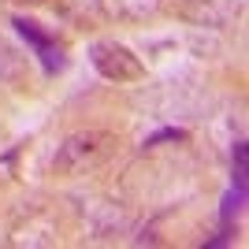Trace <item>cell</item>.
I'll use <instances>...</instances> for the list:
<instances>
[{
	"label": "cell",
	"mask_w": 249,
	"mask_h": 249,
	"mask_svg": "<svg viewBox=\"0 0 249 249\" xmlns=\"http://www.w3.org/2000/svg\"><path fill=\"white\" fill-rule=\"evenodd\" d=\"M108 149H112V138L108 134L86 130V134H74V138L63 142L60 153H56V160H52V167H56L60 175H78V171H86V167L101 164L104 156H108Z\"/></svg>",
	"instance_id": "6da1fadb"
},
{
	"label": "cell",
	"mask_w": 249,
	"mask_h": 249,
	"mask_svg": "<svg viewBox=\"0 0 249 249\" xmlns=\"http://www.w3.org/2000/svg\"><path fill=\"white\" fill-rule=\"evenodd\" d=\"M89 60L93 67L108 78V82H142L145 78V67L126 45H115V41H97L89 49Z\"/></svg>",
	"instance_id": "7a4b0ae2"
},
{
	"label": "cell",
	"mask_w": 249,
	"mask_h": 249,
	"mask_svg": "<svg viewBox=\"0 0 249 249\" xmlns=\"http://www.w3.org/2000/svg\"><path fill=\"white\" fill-rule=\"evenodd\" d=\"M15 30H19L22 37L34 45L37 60H41V67H45L49 74H56V71L63 67V45L56 41V37H49V34H45L34 19H15Z\"/></svg>",
	"instance_id": "3957f363"
},
{
	"label": "cell",
	"mask_w": 249,
	"mask_h": 249,
	"mask_svg": "<svg viewBox=\"0 0 249 249\" xmlns=\"http://www.w3.org/2000/svg\"><path fill=\"white\" fill-rule=\"evenodd\" d=\"M108 4V11H112L115 19H145V15H153L156 11V4L160 0H104Z\"/></svg>",
	"instance_id": "277c9868"
},
{
	"label": "cell",
	"mask_w": 249,
	"mask_h": 249,
	"mask_svg": "<svg viewBox=\"0 0 249 249\" xmlns=\"http://www.w3.org/2000/svg\"><path fill=\"white\" fill-rule=\"evenodd\" d=\"M242 201H246V186H238V182H234V186L227 190V197H223V223H231V216L242 208Z\"/></svg>",
	"instance_id": "5b68a950"
},
{
	"label": "cell",
	"mask_w": 249,
	"mask_h": 249,
	"mask_svg": "<svg viewBox=\"0 0 249 249\" xmlns=\"http://www.w3.org/2000/svg\"><path fill=\"white\" fill-rule=\"evenodd\" d=\"M186 138V130H175V126H164V130H156L153 138H149L145 145H160V142H182Z\"/></svg>",
	"instance_id": "8992f818"
},
{
	"label": "cell",
	"mask_w": 249,
	"mask_h": 249,
	"mask_svg": "<svg viewBox=\"0 0 249 249\" xmlns=\"http://www.w3.org/2000/svg\"><path fill=\"white\" fill-rule=\"evenodd\" d=\"M234 182L238 186H246V145H234Z\"/></svg>",
	"instance_id": "52a82bcc"
},
{
	"label": "cell",
	"mask_w": 249,
	"mask_h": 249,
	"mask_svg": "<svg viewBox=\"0 0 249 249\" xmlns=\"http://www.w3.org/2000/svg\"><path fill=\"white\" fill-rule=\"evenodd\" d=\"M30 4H41V0H30Z\"/></svg>",
	"instance_id": "ba28073f"
}]
</instances>
